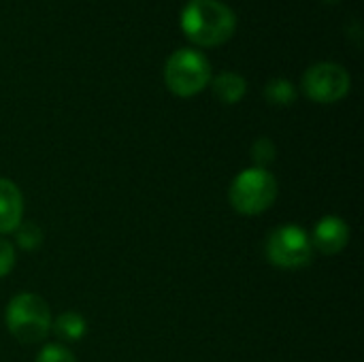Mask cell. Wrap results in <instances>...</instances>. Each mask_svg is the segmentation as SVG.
Wrapping results in <instances>:
<instances>
[{
    "label": "cell",
    "mask_w": 364,
    "mask_h": 362,
    "mask_svg": "<svg viewBox=\"0 0 364 362\" xmlns=\"http://www.w3.org/2000/svg\"><path fill=\"white\" fill-rule=\"evenodd\" d=\"M51 326H53V333H55L62 341H79V339L85 335V329H87L85 320H83L79 314H75V312L62 314V316L55 320V324H51Z\"/></svg>",
    "instance_id": "10"
},
{
    "label": "cell",
    "mask_w": 364,
    "mask_h": 362,
    "mask_svg": "<svg viewBox=\"0 0 364 362\" xmlns=\"http://www.w3.org/2000/svg\"><path fill=\"white\" fill-rule=\"evenodd\" d=\"M303 90L316 102H337L350 92V73L335 62L314 64L303 75Z\"/></svg>",
    "instance_id": "6"
},
{
    "label": "cell",
    "mask_w": 364,
    "mask_h": 362,
    "mask_svg": "<svg viewBox=\"0 0 364 362\" xmlns=\"http://www.w3.org/2000/svg\"><path fill=\"white\" fill-rule=\"evenodd\" d=\"M264 96L271 105H290L294 100V85L288 79H271L264 87Z\"/></svg>",
    "instance_id": "11"
},
{
    "label": "cell",
    "mask_w": 364,
    "mask_h": 362,
    "mask_svg": "<svg viewBox=\"0 0 364 362\" xmlns=\"http://www.w3.org/2000/svg\"><path fill=\"white\" fill-rule=\"evenodd\" d=\"M21 215L23 198L19 188L9 179H0V235L13 233L21 224Z\"/></svg>",
    "instance_id": "8"
},
{
    "label": "cell",
    "mask_w": 364,
    "mask_h": 362,
    "mask_svg": "<svg viewBox=\"0 0 364 362\" xmlns=\"http://www.w3.org/2000/svg\"><path fill=\"white\" fill-rule=\"evenodd\" d=\"M36 362H77V361H75V356H73L66 348H62V346H58V344H49V346H45V348L38 352Z\"/></svg>",
    "instance_id": "14"
},
{
    "label": "cell",
    "mask_w": 364,
    "mask_h": 362,
    "mask_svg": "<svg viewBox=\"0 0 364 362\" xmlns=\"http://www.w3.org/2000/svg\"><path fill=\"white\" fill-rule=\"evenodd\" d=\"M13 233H15V237H17L19 247H23V250H36V247L43 243V233H41V228H38L36 224H32V222L19 224Z\"/></svg>",
    "instance_id": "12"
},
{
    "label": "cell",
    "mask_w": 364,
    "mask_h": 362,
    "mask_svg": "<svg viewBox=\"0 0 364 362\" xmlns=\"http://www.w3.org/2000/svg\"><path fill=\"white\" fill-rule=\"evenodd\" d=\"M15 267V250L6 239H0V277L9 275Z\"/></svg>",
    "instance_id": "15"
},
{
    "label": "cell",
    "mask_w": 364,
    "mask_h": 362,
    "mask_svg": "<svg viewBox=\"0 0 364 362\" xmlns=\"http://www.w3.org/2000/svg\"><path fill=\"white\" fill-rule=\"evenodd\" d=\"M245 90H247V83L237 73H222L213 79V92L226 105L239 102L245 96Z\"/></svg>",
    "instance_id": "9"
},
{
    "label": "cell",
    "mask_w": 364,
    "mask_h": 362,
    "mask_svg": "<svg viewBox=\"0 0 364 362\" xmlns=\"http://www.w3.org/2000/svg\"><path fill=\"white\" fill-rule=\"evenodd\" d=\"M252 158L256 162V169H264L267 164H271L275 160V145L271 139L262 137L254 143L252 147Z\"/></svg>",
    "instance_id": "13"
},
{
    "label": "cell",
    "mask_w": 364,
    "mask_h": 362,
    "mask_svg": "<svg viewBox=\"0 0 364 362\" xmlns=\"http://www.w3.org/2000/svg\"><path fill=\"white\" fill-rule=\"evenodd\" d=\"M181 28L196 45L215 47L232 36L237 17L220 0H192L181 13Z\"/></svg>",
    "instance_id": "1"
},
{
    "label": "cell",
    "mask_w": 364,
    "mask_h": 362,
    "mask_svg": "<svg viewBox=\"0 0 364 362\" xmlns=\"http://www.w3.org/2000/svg\"><path fill=\"white\" fill-rule=\"evenodd\" d=\"M228 198L243 215L264 213L277 198V181L267 169H247L232 181Z\"/></svg>",
    "instance_id": "3"
},
{
    "label": "cell",
    "mask_w": 364,
    "mask_h": 362,
    "mask_svg": "<svg viewBox=\"0 0 364 362\" xmlns=\"http://www.w3.org/2000/svg\"><path fill=\"white\" fill-rule=\"evenodd\" d=\"M348 241H350V226L346 224V220L337 215H326L314 228L311 247H318L322 254L333 256L339 254L348 245Z\"/></svg>",
    "instance_id": "7"
},
{
    "label": "cell",
    "mask_w": 364,
    "mask_h": 362,
    "mask_svg": "<svg viewBox=\"0 0 364 362\" xmlns=\"http://www.w3.org/2000/svg\"><path fill=\"white\" fill-rule=\"evenodd\" d=\"M164 79L173 94L188 98L207 87L211 81V68L203 53L194 49H179L168 58Z\"/></svg>",
    "instance_id": "4"
},
{
    "label": "cell",
    "mask_w": 364,
    "mask_h": 362,
    "mask_svg": "<svg viewBox=\"0 0 364 362\" xmlns=\"http://www.w3.org/2000/svg\"><path fill=\"white\" fill-rule=\"evenodd\" d=\"M6 329L19 344H38L51 331V312L47 303L32 294H17L6 307Z\"/></svg>",
    "instance_id": "2"
},
{
    "label": "cell",
    "mask_w": 364,
    "mask_h": 362,
    "mask_svg": "<svg viewBox=\"0 0 364 362\" xmlns=\"http://www.w3.org/2000/svg\"><path fill=\"white\" fill-rule=\"evenodd\" d=\"M314 247L309 235L294 224H286L271 233L267 241V258L279 269H301L311 262Z\"/></svg>",
    "instance_id": "5"
}]
</instances>
